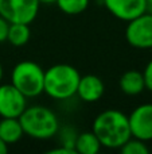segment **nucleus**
<instances>
[{"instance_id":"f257e3e1","label":"nucleus","mask_w":152,"mask_h":154,"mask_svg":"<svg viewBox=\"0 0 152 154\" xmlns=\"http://www.w3.org/2000/svg\"><path fill=\"white\" fill-rule=\"evenodd\" d=\"M92 131L107 149H120L132 137L128 115L115 108L100 112L93 120Z\"/></svg>"},{"instance_id":"f03ea898","label":"nucleus","mask_w":152,"mask_h":154,"mask_svg":"<svg viewBox=\"0 0 152 154\" xmlns=\"http://www.w3.org/2000/svg\"><path fill=\"white\" fill-rule=\"evenodd\" d=\"M24 135L30 138L45 141L57 135L59 131L58 116L51 108L45 106H31L26 107L19 116Z\"/></svg>"},{"instance_id":"7ed1b4c3","label":"nucleus","mask_w":152,"mask_h":154,"mask_svg":"<svg viewBox=\"0 0 152 154\" xmlns=\"http://www.w3.org/2000/svg\"><path fill=\"white\" fill-rule=\"evenodd\" d=\"M80 72L69 64H55L45 70L43 92L55 100H67L77 92Z\"/></svg>"},{"instance_id":"20e7f679","label":"nucleus","mask_w":152,"mask_h":154,"mask_svg":"<svg viewBox=\"0 0 152 154\" xmlns=\"http://www.w3.org/2000/svg\"><path fill=\"white\" fill-rule=\"evenodd\" d=\"M11 84L27 99L37 97L43 93L45 69L39 64L30 60L20 61L11 72Z\"/></svg>"},{"instance_id":"39448f33","label":"nucleus","mask_w":152,"mask_h":154,"mask_svg":"<svg viewBox=\"0 0 152 154\" xmlns=\"http://www.w3.org/2000/svg\"><path fill=\"white\" fill-rule=\"evenodd\" d=\"M39 0H0V16L10 23L31 24L39 12Z\"/></svg>"},{"instance_id":"423d86ee","label":"nucleus","mask_w":152,"mask_h":154,"mask_svg":"<svg viewBox=\"0 0 152 154\" xmlns=\"http://www.w3.org/2000/svg\"><path fill=\"white\" fill-rule=\"evenodd\" d=\"M127 23V42L135 49H152V14L145 11L144 14Z\"/></svg>"},{"instance_id":"0eeeda50","label":"nucleus","mask_w":152,"mask_h":154,"mask_svg":"<svg viewBox=\"0 0 152 154\" xmlns=\"http://www.w3.org/2000/svg\"><path fill=\"white\" fill-rule=\"evenodd\" d=\"M27 107V97L12 84H0V118H19Z\"/></svg>"},{"instance_id":"6e6552de","label":"nucleus","mask_w":152,"mask_h":154,"mask_svg":"<svg viewBox=\"0 0 152 154\" xmlns=\"http://www.w3.org/2000/svg\"><path fill=\"white\" fill-rule=\"evenodd\" d=\"M131 134L144 142L152 141V103L137 106L128 115Z\"/></svg>"},{"instance_id":"1a4fd4ad","label":"nucleus","mask_w":152,"mask_h":154,"mask_svg":"<svg viewBox=\"0 0 152 154\" xmlns=\"http://www.w3.org/2000/svg\"><path fill=\"white\" fill-rule=\"evenodd\" d=\"M105 8L115 18L129 22L147 11L145 0H102Z\"/></svg>"},{"instance_id":"9d476101","label":"nucleus","mask_w":152,"mask_h":154,"mask_svg":"<svg viewBox=\"0 0 152 154\" xmlns=\"http://www.w3.org/2000/svg\"><path fill=\"white\" fill-rule=\"evenodd\" d=\"M105 92L104 81L96 75H85L80 77L75 95L85 103H96Z\"/></svg>"},{"instance_id":"9b49d317","label":"nucleus","mask_w":152,"mask_h":154,"mask_svg":"<svg viewBox=\"0 0 152 154\" xmlns=\"http://www.w3.org/2000/svg\"><path fill=\"white\" fill-rule=\"evenodd\" d=\"M118 87H120L121 92L128 96L140 95L145 89L143 72L136 70V69H131V70L124 72L121 75L120 80H118Z\"/></svg>"},{"instance_id":"f8f14e48","label":"nucleus","mask_w":152,"mask_h":154,"mask_svg":"<svg viewBox=\"0 0 152 154\" xmlns=\"http://www.w3.org/2000/svg\"><path fill=\"white\" fill-rule=\"evenodd\" d=\"M24 135L19 118H1L0 120V138L7 145H13Z\"/></svg>"},{"instance_id":"ddd939ff","label":"nucleus","mask_w":152,"mask_h":154,"mask_svg":"<svg viewBox=\"0 0 152 154\" xmlns=\"http://www.w3.org/2000/svg\"><path fill=\"white\" fill-rule=\"evenodd\" d=\"M101 147V143L93 131L81 133L74 139V150L78 154H97Z\"/></svg>"},{"instance_id":"4468645a","label":"nucleus","mask_w":152,"mask_h":154,"mask_svg":"<svg viewBox=\"0 0 152 154\" xmlns=\"http://www.w3.org/2000/svg\"><path fill=\"white\" fill-rule=\"evenodd\" d=\"M31 37V29L30 24L26 23H10V29H8L7 41L12 46L16 48H22V46L27 45Z\"/></svg>"},{"instance_id":"2eb2a0df","label":"nucleus","mask_w":152,"mask_h":154,"mask_svg":"<svg viewBox=\"0 0 152 154\" xmlns=\"http://www.w3.org/2000/svg\"><path fill=\"white\" fill-rule=\"evenodd\" d=\"M90 0H57L55 4L66 15H80L89 7Z\"/></svg>"},{"instance_id":"dca6fc26","label":"nucleus","mask_w":152,"mask_h":154,"mask_svg":"<svg viewBox=\"0 0 152 154\" xmlns=\"http://www.w3.org/2000/svg\"><path fill=\"white\" fill-rule=\"evenodd\" d=\"M118 150L123 154H148L150 153V147L147 146V142L142 141L139 138H135V137H131Z\"/></svg>"},{"instance_id":"f3484780","label":"nucleus","mask_w":152,"mask_h":154,"mask_svg":"<svg viewBox=\"0 0 152 154\" xmlns=\"http://www.w3.org/2000/svg\"><path fill=\"white\" fill-rule=\"evenodd\" d=\"M143 77H144L145 82V89L152 92V60L145 65L144 70H143Z\"/></svg>"},{"instance_id":"a211bd4d","label":"nucleus","mask_w":152,"mask_h":154,"mask_svg":"<svg viewBox=\"0 0 152 154\" xmlns=\"http://www.w3.org/2000/svg\"><path fill=\"white\" fill-rule=\"evenodd\" d=\"M8 29H10V22L7 19H4L3 16H0V43L7 41Z\"/></svg>"},{"instance_id":"6ab92c4d","label":"nucleus","mask_w":152,"mask_h":154,"mask_svg":"<svg viewBox=\"0 0 152 154\" xmlns=\"http://www.w3.org/2000/svg\"><path fill=\"white\" fill-rule=\"evenodd\" d=\"M50 153H53V154H75V150L70 146L62 145L61 147H55V149L50 150Z\"/></svg>"},{"instance_id":"aec40b11","label":"nucleus","mask_w":152,"mask_h":154,"mask_svg":"<svg viewBox=\"0 0 152 154\" xmlns=\"http://www.w3.org/2000/svg\"><path fill=\"white\" fill-rule=\"evenodd\" d=\"M8 153V145L0 138V154H7Z\"/></svg>"},{"instance_id":"412c9836","label":"nucleus","mask_w":152,"mask_h":154,"mask_svg":"<svg viewBox=\"0 0 152 154\" xmlns=\"http://www.w3.org/2000/svg\"><path fill=\"white\" fill-rule=\"evenodd\" d=\"M57 0H39L40 4H46V5H51V4H55Z\"/></svg>"},{"instance_id":"4be33fe9","label":"nucleus","mask_w":152,"mask_h":154,"mask_svg":"<svg viewBox=\"0 0 152 154\" xmlns=\"http://www.w3.org/2000/svg\"><path fill=\"white\" fill-rule=\"evenodd\" d=\"M1 79H3V65L0 62V82H1Z\"/></svg>"},{"instance_id":"5701e85b","label":"nucleus","mask_w":152,"mask_h":154,"mask_svg":"<svg viewBox=\"0 0 152 154\" xmlns=\"http://www.w3.org/2000/svg\"><path fill=\"white\" fill-rule=\"evenodd\" d=\"M145 3H147V8L152 7V0H145Z\"/></svg>"}]
</instances>
